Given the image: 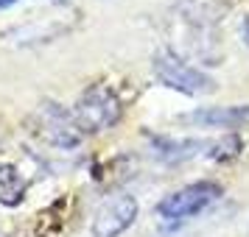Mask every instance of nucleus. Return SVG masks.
<instances>
[{
    "label": "nucleus",
    "instance_id": "obj_1",
    "mask_svg": "<svg viewBox=\"0 0 249 237\" xmlns=\"http://www.w3.org/2000/svg\"><path fill=\"white\" fill-rule=\"evenodd\" d=\"M151 67H154V76L160 79V84H165V87L182 92V95H210L215 90V81L207 73L191 67L185 59H179L171 50L154 53Z\"/></svg>",
    "mask_w": 249,
    "mask_h": 237
},
{
    "label": "nucleus",
    "instance_id": "obj_2",
    "mask_svg": "<svg viewBox=\"0 0 249 237\" xmlns=\"http://www.w3.org/2000/svg\"><path fill=\"white\" fill-rule=\"evenodd\" d=\"M215 198H221V187L215 181H199V184H188L182 190L165 195L157 204V215L165 221H185L193 215L204 212Z\"/></svg>",
    "mask_w": 249,
    "mask_h": 237
},
{
    "label": "nucleus",
    "instance_id": "obj_3",
    "mask_svg": "<svg viewBox=\"0 0 249 237\" xmlns=\"http://www.w3.org/2000/svg\"><path fill=\"white\" fill-rule=\"evenodd\" d=\"M118 117H121V101L115 98V92L104 90V87L90 90L76 103V112H73V120L81 128V134L84 131H104V128L118 123Z\"/></svg>",
    "mask_w": 249,
    "mask_h": 237
},
{
    "label": "nucleus",
    "instance_id": "obj_4",
    "mask_svg": "<svg viewBox=\"0 0 249 237\" xmlns=\"http://www.w3.org/2000/svg\"><path fill=\"white\" fill-rule=\"evenodd\" d=\"M137 198L129 195V192H121L109 201H104L98 206V212L92 218V226H90V235L87 237H121L135 223L137 218Z\"/></svg>",
    "mask_w": 249,
    "mask_h": 237
},
{
    "label": "nucleus",
    "instance_id": "obj_5",
    "mask_svg": "<svg viewBox=\"0 0 249 237\" xmlns=\"http://www.w3.org/2000/svg\"><path fill=\"white\" fill-rule=\"evenodd\" d=\"M182 123L199 126V128H241L249 126V103L241 106H207L182 114Z\"/></svg>",
    "mask_w": 249,
    "mask_h": 237
},
{
    "label": "nucleus",
    "instance_id": "obj_6",
    "mask_svg": "<svg viewBox=\"0 0 249 237\" xmlns=\"http://www.w3.org/2000/svg\"><path fill=\"white\" fill-rule=\"evenodd\" d=\"M45 123H48V140L59 148H73L79 145L81 128L76 126V120L65 114L59 106H48L45 109Z\"/></svg>",
    "mask_w": 249,
    "mask_h": 237
},
{
    "label": "nucleus",
    "instance_id": "obj_7",
    "mask_svg": "<svg viewBox=\"0 0 249 237\" xmlns=\"http://www.w3.org/2000/svg\"><path fill=\"white\" fill-rule=\"evenodd\" d=\"M210 142L204 140H154V154L162 162H185V159L202 154Z\"/></svg>",
    "mask_w": 249,
    "mask_h": 237
},
{
    "label": "nucleus",
    "instance_id": "obj_8",
    "mask_svg": "<svg viewBox=\"0 0 249 237\" xmlns=\"http://www.w3.org/2000/svg\"><path fill=\"white\" fill-rule=\"evenodd\" d=\"M25 195V181L20 179L17 168L0 165V204L3 206H17Z\"/></svg>",
    "mask_w": 249,
    "mask_h": 237
},
{
    "label": "nucleus",
    "instance_id": "obj_9",
    "mask_svg": "<svg viewBox=\"0 0 249 237\" xmlns=\"http://www.w3.org/2000/svg\"><path fill=\"white\" fill-rule=\"evenodd\" d=\"M14 3H20V0H0V12L9 9V6H14Z\"/></svg>",
    "mask_w": 249,
    "mask_h": 237
},
{
    "label": "nucleus",
    "instance_id": "obj_10",
    "mask_svg": "<svg viewBox=\"0 0 249 237\" xmlns=\"http://www.w3.org/2000/svg\"><path fill=\"white\" fill-rule=\"evenodd\" d=\"M241 34H244V39H247V45H249V20L244 23V28H241Z\"/></svg>",
    "mask_w": 249,
    "mask_h": 237
},
{
    "label": "nucleus",
    "instance_id": "obj_11",
    "mask_svg": "<svg viewBox=\"0 0 249 237\" xmlns=\"http://www.w3.org/2000/svg\"><path fill=\"white\" fill-rule=\"evenodd\" d=\"M51 3H53V6H68L70 0H51Z\"/></svg>",
    "mask_w": 249,
    "mask_h": 237
}]
</instances>
